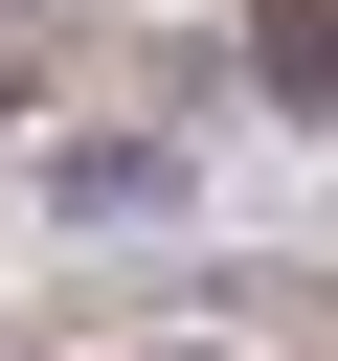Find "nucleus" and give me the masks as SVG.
<instances>
[{
	"label": "nucleus",
	"instance_id": "f257e3e1",
	"mask_svg": "<svg viewBox=\"0 0 338 361\" xmlns=\"http://www.w3.org/2000/svg\"><path fill=\"white\" fill-rule=\"evenodd\" d=\"M248 90L270 113H338V0H248Z\"/></svg>",
	"mask_w": 338,
	"mask_h": 361
},
{
	"label": "nucleus",
	"instance_id": "f03ea898",
	"mask_svg": "<svg viewBox=\"0 0 338 361\" xmlns=\"http://www.w3.org/2000/svg\"><path fill=\"white\" fill-rule=\"evenodd\" d=\"M158 203H180L158 135H68V226H158Z\"/></svg>",
	"mask_w": 338,
	"mask_h": 361
},
{
	"label": "nucleus",
	"instance_id": "7ed1b4c3",
	"mask_svg": "<svg viewBox=\"0 0 338 361\" xmlns=\"http://www.w3.org/2000/svg\"><path fill=\"white\" fill-rule=\"evenodd\" d=\"M23 90H45V23H23V0H0V113H23Z\"/></svg>",
	"mask_w": 338,
	"mask_h": 361
},
{
	"label": "nucleus",
	"instance_id": "20e7f679",
	"mask_svg": "<svg viewBox=\"0 0 338 361\" xmlns=\"http://www.w3.org/2000/svg\"><path fill=\"white\" fill-rule=\"evenodd\" d=\"M135 361H248V338H135Z\"/></svg>",
	"mask_w": 338,
	"mask_h": 361
}]
</instances>
